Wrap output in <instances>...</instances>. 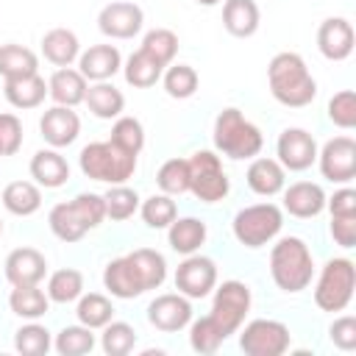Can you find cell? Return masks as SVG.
I'll return each instance as SVG.
<instances>
[{"mask_svg": "<svg viewBox=\"0 0 356 356\" xmlns=\"http://www.w3.org/2000/svg\"><path fill=\"white\" fill-rule=\"evenodd\" d=\"M47 298L53 303H72L83 295V273L81 270H72V267H64V270H56L50 278H47Z\"/></svg>", "mask_w": 356, "mask_h": 356, "instance_id": "d590c367", "label": "cell"}, {"mask_svg": "<svg viewBox=\"0 0 356 356\" xmlns=\"http://www.w3.org/2000/svg\"><path fill=\"white\" fill-rule=\"evenodd\" d=\"M211 136H214V147L234 161L256 159L261 153V145H264L261 131L239 108H222L214 120Z\"/></svg>", "mask_w": 356, "mask_h": 356, "instance_id": "3957f363", "label": "cell"}, {"mask_svg": "<svg viewBox=\"0 0 356 356\" xmlns=\"http://www.w3.org/2000/svg\"><path fill=\"white\" fill-rule=\"evenodd\" d=\"M217 286V264L209 256L189 253L175 270V289L189 300L206 298Z\"/></svg>", "mask_w": 356, "mask_h": 356, "instance_id": "8fae6325", "label": "cell"}, {"mask_svg": "<svg viewBox=\"0 0 356 356\" xmlns=\"http://www.w3.org/2000/svg\"><path fill=\"white\" fill-rule=\"evenodd\" d=\"M245 181L250 186V192L261 195V197H273L284 189L286 184V170L278 164V159H267V156H259L250 161L248 172H245Z\"/></svg>", "mask_w": 356, "mask_h": 356, "instance_id": "7402d4cb", "label": "cell"}, {"mask_svg": "<svg viewBox=\"0 0 356 356\" xmlns=\"http://www.w3.org/2000/svg\"><path fill=\"white\" fill-rule=\"evenodd\" d=\"M39 131H42V139L50 145V147H67L78 139L81 134V117L70 108V106H53L42 114L39 120Z\"/></svg>", "mask_w": 356, "mask_h": 356, "instance_id": "2e32d148", "label": "cell"}, {"mask_svg": "<svg viewBox=\"0 0 356 356\" xmlns=\"http://www.w3.org/2000/svg\"><path fill=\"white\" fill-rule=\"evenodd\" d=\"M83 103H86L89 111H92L95 117H100V120H117V117L122 114V108H125L122 92H120L114 83H108V81H95V83H89Z\"/></svg>", "mask_w": 356, "mask_h": 356, "instance_id": "83f0119b", "label": "cell"}, {"mask_svg": "<svg viewBox=\"0 0 356 356\" xmlns=\"http://www.w3.org/2000/svg\"><path fill=\"white\" fill-rule=\"evenodd\" d=\"M70 203H72L75 214L83 220V225H86L89 231H92V228H97V225L106 220V203H103V195L81 192V195H75Z\"/></svg>", "mask_w": 356, "mask_h": 356, "instance_id": "c3c4849f", "label": "cell"}, {"mask_svg": "<svg viewBox=\"0 0 356 356\" xmlns=\"http://www.w3.org/2000/svg\"><path fill=\"white\" fill-rule=\"evenodd\" d=\"M281 228H284V211L275 203L245 206L234 214V222H231V231H234L236 242L250 248V250L270 245L281 234Z\"/></svg>", "mask_w": 356, "mask_h": 356, "instance_id": "8992f818", "label": "cell"}, {"mask_svg": "<svg viewBox=\"0 0 356 356\" xmlns=\"http://www.w3.org/2000/svg\"><path fill=\"white\" fill-rule=\"evenodd\" d=\"M189 192L200 203H220L231 192V181L222 170V161L211 150H197L189 159Z\"/></svg>", "mask_w": 356, "mask_h": 356, "instance_id": "52a82bcc", "label": "cell"}, {"mask_svg": "<svg viewBox=\"0 0 356 356\" xmlns=\"http://www.w3.org/2000/svg\"><path fill=\"white\" fill-rule=\"evenodd\" d=\"M328 120L342 131L356 128V92L353 89H342L328 100Z\"/></svg>", "mask_w": 356, "mask_h": 356, "instance_id": "7dc6e473", "label": "cell"}, {"mask_svg": "<svg viewBox=\"0 0 356 356\" xmlns=\"http://www.w3.org/2000/svg\"><path fill=\"white\" fill-rule=\"evenodd\" d=\"M22 147V122L17 114H0V156H14Z\"/></svg>", "mask_w": 356, "mask_h": 356, "instance_id": "681fc988", "label": "cell"}, {"mask_svg": "<svg viewBox=\"0 0 356 356\" xmlns=\"http://www.w3.org/2000/svg\"><path fill=\"white\" fill-rule=\"evenodd\" d=\"M325 209L331 217H356V192L350 186L337 189L331 197H325Z\"/></svg>", "mask_w": 356, "mask_h": 356, "instance_id": "816d5d0a", "label": "cell"}, {"mask_svg": "<svg viewBox=\"0 0 356 356\" xmlns=\"http://www.w3.org/2000/svg\"><path fill=\"white\" fill-rule=\"evenodd\" d=\"M147 323L164 334L184 331L192 323V303L181 292H167L150 300L147 306Z\"/></svg>", "mask_w": 356, "mask_h": 356, "instance_id": "5bb4252c", "label": "cell"}, {"mask_svg": "<svg viewBox=\"0 0 356 356\" xmlns=\"http://www.w3.org/2000/svg\"><path fill=\"white\" fill-rule=\"evenodd\" d=\"M128 259L134 261L139 278H142V286L145 292L150 289H159L167 278V259L159 253V250H150V248H136L128 253Z\"/></svg>", "mask_w": 356, "mask_h": 356, "instance_id": "4dcf8cb0", "label": "cell"}, {"mask_svg": "<svg viewBox=\"0 0 356 356\" xmlns=\"http://www.w3.org/2000/svg\"><path fill=\"white\" fill-rule=\"evenodd\" d=\"M139 214H142V220H145V225L147 228H167L175 217H178V206H175V200L170 197V195H150L145 203H139Z\"/></svg>", "mask_w": 356, "mask_h": 356, "instance_id": "f6af8a7d", "label": "cell"}, {"mask_svg": "<svg viewBox=\"0 0 356 356\" xmlns=\"http://www.w3.org/2000/svg\"><path fill=\"white\" fill-rule=\"evenodd\" d=\"M47 222H50V231L56 234V239H61V242H78L89 231L83 225V220L75 214L70 200L67 203H56L50 209V214H47Z\"/></svg>", "mask_w": 356, "mask_h": 356, "instance_id": "836d02e7", "label": "cell"}, {"mask_svg": "<svg viewBox=\"0 0 356 356\" xmlns=\"http://www.w3.org/2000/svg\"><path fill=\"white\" fill-rule=\"evenodd\" d=\"M278 164L289 172H303L317 161V142L306 128H284L275 142Z\"/></svg>", "mask_w": 356, "mask_h": 356, "instance_id": "7c38bea8", "label": "cell"}, {"mask_svg": "<svg viewBox=\"0 0 356 356\" xmlns=\"http://www.w3.org/2000/svg\"><path fill=\"white\" fill-rule=\"evenodd\" d=\"M103 203H106V217L114 220V222H122V220H128V217L136 214L139 195H136V189H131L125 184H114L103 195Z\"/></svg>", "mask_w": 356, "mask_h": 356, "instance_id": "74e56055", "label": "cell"}, {"mask_svg": "<svg viewBox=\"0 0 356 356\" xmlns=\"http://www.w3.org/2000/svg\"><path fill=\"white\" fill-rule=\"evenodd\" d=\"M270 275L286 295L303 292L314 278V256L300 236H281L270 250Z\"/></svg>", "mask_w": 356, "mask_h": 356, "instance_id": "7a4b0ae2", "label": "cell"}, {"mask_svg": "<svg viewBox=\"0 0 356 356\" xmlns=\"http://www.w3.org/2000/svg\"><path fill=\"white\" fill-rule=\"evenodd\" d=\"M6 281L11 286H25V284H39L47 275V259L36 248H17L6 256Z\"/></svg>", "mask_w": 356, "mask_h": 356, "instance_id": "e0dca14e", "label": "cell"}, {"mask_svg": "<svg viewBox=\"0 0 356 356\" xmlns=\"http://www.w3.org/2000/svg\"><path fill=\"white\" fill-rule=\"evenodd\" d=\"M86 89H89V81L78 70H72V67H58L50 75V81H47V95L53 97L56 106L75 108L78 103H83Z\"/></svg>", "mask_w": 356, "mask_h": 356, "instance_id": "603a6c76", "label": "cell"}, {"mask_svg": "<svg viewBox=\"0 0 356 356\" xmlns=\"http://www.w3.org/2000/svg\"><path fill=\"white\" fill-rule=\"evenodd\" d=\"M42 56L56 67H70L81 56V42L70 28H53L42 36Z\"/></svg>", "mask_w": 356, "mask_h": 356, "instance_id": "4316f807", "label": "cell"}, {"mask_svg": "<svg viewBox=\"0 0 356 356\" xmlns=\"http://www.w3.org/2000/svg\"><path fill=\"white\" fill-rule=\"evenodd\" d=\"M3 206H6V211L17 214V217L36 214L39 206H42V189H39V184H33V181H11V184H6V189H3Z\"/></svg>", "mask_w": 356, "mask_h": 356, "instance_id": "f1b7e54d", "label": "cell"}, {"mask_svg": "<svg viewBox=\"0 0 356 356\" xmlns=\"http://www.w3.org/2000/svg\"><path fill=\"white\" fill-rule=\"evenodd\" d=\"M8 309L22 320H39L50 309V298H47V292L39 289V284L14 286L8 295Z\"/></svg>", "mask_w": 356, "mask_h": 356, "instance_id": "f546056e", "label": "cell"}, {"mask_svg": "<svg viewBox=\"0 0 356 356\" xmlns=\"http://www.w3.org/2000/svg\"><path fill=\"white\" fill-rule=\"evenodd\" d=\"M353 25L345 17H328L317 28V47L328 61H345L353 53Z\"/></svg>", "mask_w": 356, "mask_h": 356, "instance_id": "9a60e30c", "label": "cell"}, {"mask_svg": "<svg viewBox=\"0 0 356 356\" xmlns=\"http://www.w3.org/2000/svg\"><path fill=\"white\" fill-rule=\"evenodd\" d=\"M209 231H206V222L197 220V217H175L170 225H167V242L175 253L181 256H189V253H197L200 245L206 242Z\"/></svg>", "mask_w": 356, "mask_h": 356, "instance_id": "d4e9b609", "label": "cell"}, {"mask_svg": "<svg viewBox=\"0 0 356 356\" xmlns=\"http://www.w3.org/2000/svg\"><path fill=\"white\" fill-rule=\"evenodd\" d=\"M156 184L170 197L189 192V161L186 159H167L156 172Z\"/></svg>", "mask_w": 356, "mask_h": 356, "instance_id": "b9f144b4", "label": "cell"}, {"mask_svg": "<svg viewBox=\"0 0 356 356\" xmlns=\"http://www.w3.org/2000/svg\"><path fill=\"white\" fill-rule=\"evenodd\" d=\"M3 95L14 108H36L47 97V83L39 72H33V75L3 81Z\"/></svg>", "mask_w": 356, "mask_h": 356, "instance_id": "484cf974", "label": "cell"}, {"mask_svg": "<svg viewBox=\"0 0 356 356\" xmlns=\"http://www.w3.org/2000/svg\"><path fill=\"white\" fill-rule=\"evenodd\" d=\"M139 50H145V53H147L153 61H159L161 67H170L172 58H175V53H178V36H175L170 28H153V31L145 33Z\"/></svg>", "mask_w": 356, "mask_h": 356, "instance_id": "60d3db41", "label": "cell"}, {"mask_svg": "<svg viewBox=\"0 0 356 356\" xmlns=\"http://www.w3.org/2000/svg\"><path fill=\"white\" fill-rule=\"evenodd\" d=\"M259 22H261V11L256 0H225L222 3V25L231 36L248 39L259 31Z\"/></svg>", "mask_w": 356, "mask_h": 356, "instance_id": "cb8c5ba5", "label": "cell"}, {"mask_svg": "<svg viewBox=\"0 0 356 356\" xmlns=\"http://www.w3.org/2000/svg\"><path fill=\"white\" fill-rule=\"evenodd\" d=\"M14 348L22 353V356H44L50 348H53V337L44 325L39 323H28V325H19L17 334H14Z\"/></svg>", "mask_w": 356, "mask_h": 356, "instance_id": "ee69618b", "label": "cell"}, {"mask_svg": "<svg viewBox=\"0 0 356 356\" xmlns=\"http://www.w3.org/2000/svg\"><path fill=\"white\" fill-rule=\"evenodd\" d=\"M142 22H145V14L131 0H114L103 6L97 14V28L108 39H134L142 31Z\"/></svg>", "mask_w": 356, "mask_h": 356, "instance_id": "4fadbf2b", "label": "cell"}, {"mask_svg": "<svg viewBox=\"0 0 356 356\" xmlns=\"http://www.w3.org/2000/svg\"><path fill=\"white\" fill-rule=\"evenodd\" d=\"M108 142H114L117 147H122V150L139 156V150L145 147V128H142V122H139L136 117H122V114H120V117L114 120V125H111Z\"/></svg>", "mask_w": 356, "mask_h": 356, "instance_id": "bcb514c9", "label": "cell"}, {"mask_svg": "<svg viewBox=\"0 0 356 356\" xmlns=\"http://www.w3.org/2000/svg\"><path fill=\"white\" fill-rule=\"evenodd\" d=\"M197 6H217V3H222V0H195Z\"/></svg>", "mask_w": 356, "mask_h": 356, "instance_id": "db71d44e", "label": "cell"}, {"mask_svg": "<svg viewBox=\"0 0 356 356\" xmlns=\"http://www.w3.org/2000/svg\"><path fill=\"white\" fill-rule=\"evenodd\" d=\"M356 289V264L345 256H334L323 264L314 284V303L323 312H345Z\"/></svg>", "mask_w": 356, "mask_h": 356, "instance_id": "5b68a950", "label": "cell"}, {"mask_svg": "<svg viewBox=\"0 0 356 356\" xmlns=\"http://www.w3.org/2000/svg\"><path fill=\"white\" fill-rule=\"evenodd\" d=\"M281 192H284V211H289L292 217L309 220V217H317L325 209V192H323L320 184L295 181V184L284 186Z\"/></svg>", "mask_w": 356, "mask_h": 356, "instance_id": "ffe728a7", "label": "cell"}, {"mask_svg": "<svg viewBox=\"0 0 356 356\" xmlns=\"http://www.w3.org/2000/svg\"><path fill=\"white\" fill-rule=\"evenodd\" d=\"M75 314H78V323L86 325V328H103L106 323L114 320V306L106 295L100 292H89V295H81L78 298V306H75Z\"/></svg>", "mask_w": 356, "mask_h": 356, "instance_id": "e575fe53", "label": "cell"}, {"mask_svg": "<svg viewBox=\"0 0 356 356\" xmlns=\"http://www.w3.org/2000/svg\"><path fill=\"white\" fill-rule=\"evenodd\" d=\"M136 345V331L134 325L122 323V320H111L103 325V337H100V348L106 356H128Z\"/></svg>", "mask_w": 356, "mask_h": 356, "instance_id": "ab89813d", "label": "cell"}, {"mask_svg": "<svg viewBox=\"0 0 356 356\" xmlns=\"http://www.w3.org/2000/svg\"><path fill=\"white\" fill-rule=\"evenodd\" d=\"M81 172L92 181H103L108 186L125 184L136 172V153L117 147L114 142H89L78 156Z\"/></svg>", "mask_w": 356, "mask_h": 356, "instance_id": "277c9868", "label": "cell"}, {"mask_svg": "<svg viewBox=\"0 0 356 356\" xmlns=\"http://www.w3.org/2000/svg\"><path fill=\"white\" fill-rule=\"evenodd\" d=\"M250 312V286L245 281H222L214 292L209 317L222 328L225 337L236 334L245 323V314Z\"/></svg>", "mask_w": 356, "mask_h": 356, "instance_id": "ba28073f", "label": "cell"}, {"mask_svg": "<svg viewBox=\"0 0 356 356\" xmlns=\"http://www.w3.org/2000/svg\"><path fill=\"white\" fill-rule=\"evenodd\" d=\"M122 70V56L114 44H92L78 56V72L86 81H108Z\"/></svg>", "mask_w": 356, "mask_h": 356, "instance_id": "d6986e66", "label": "cell"}, {"mask_svg": "<svg viewBox=\"0 0 356 356\" xmlns=\"http://www.w3.org/2000/svg\"><path fill=\"white\" fill-rule=\"evenodd\" d=\"M103 286L111 292V298H120V300H134V298L145 295L142 278H139V273H136V267L128 256H117L106 264Z\"/></svg>", "mask_w": 356, "mask_h": 356, "instance_id": "ac0fdd59", "label": "cell"}, {"mask_svg": "<svg viewBox=\"0 0 356 356\" xmlns=\"http://www.w3.org/2000/svg\"><path fill=\"white\" fill-rule=\"evenodd\" d=\"M39 72V58L31 47L22 44H0V75L3 81L22 78Z\"/></svg>", "mask_w": 356, "mask_h": 356, "instance_id": "1f68e13d", "label": "cell"}, {"mask_svg": "<svg viewBox=\"0 0 356 356\" xmlns=\"http://www.w3.org/2000/svg\"><path fill=\"white\" fill-rule=\"evenodd\" d=\"M161 83H164V92L172 100H186L197 92L200 78H197L195 67H189V64H170L161 72Z\"/></svg>", "mask_w": 356, "mask_h": 356, "instance_id": "8d00e7d4", "label": "cell"}, {"mask_svg": "<svg viewBox=\"0 0 356 356\" xmlns=\"http://www.w3.org/2000/svg\"><path fill=\"white\" fill-rule=\"evenodd\" d=\"M122 72H125V81H128L134 89H150V86H156V83L161 81L164 67H161L159 61H153L145 50H136V53L128 56Z\"/></svg>", "mask_w": 356, "mask_h": 356, "instance_id": "d6a6232c", "label": "cell"}, {"mask_svg": "<svg viewBox=\"0 0 356 356\" xmlns=\"http://www.w3.org/2000/svg\"><path fill=\"white\" fill-rule=\"evenodd\" d=\"M334 242L339 248H353L356 245V217H331V225H328Z\"/></svg>", "mask_w": 356, "mask_h": 356, "instance_id": "f5cc1de1", "label": "cell"}, {"mask_svg": "<svg viewBox=\"0 0 356 356\" xmlns=\"http://www.w3.org/2000/svg\"><path fill=\"white\" fill-rule=\"evenodd\" d=\"M292 345V334L281 320H250L239 334V348L248 356H281Z\"/></svg>", "mask_w": 356, "mask_h": 356, "instance_id": "9c48e42d", "label": "cell"}, {"mask_svg": "<svg viewBox=\"0 0 356 356\" xmlns=\"http://www.w3.org/2000/svg\"><path fill=\"white\" fill-rule=\"evenodd\" d=\"M328 337H331V342H334L339 350H353V348H356V320H353L350 314L337 317V320L331 323V328H328Z\"/></svg>", "mask_w": 356, "mask_h": 356, "instance_id": "f907efd6", "label": "cell"}, {"mask_svg": "<svg viewBox=\"0 0 356 356\" xmlns=\"http://www.w3.org/2000/svg\"><path fill=\"white\" fill-rule=\"evenodd\" d=\"M323 178L331 184H350L356 178V142L350 136H334L317 150Z\"/></svg>", "mask_w": 356, "mask_h": 356, "instance_id": "30bf717a", "label": "cell"}, {"mask_svg": "<svg viewBox=\"0 0 356 356\" xmlns=\"http://www.w3.org/2000/svg\"><path fill=\"white\" fill-rule=\"evenodd\" d=\"M31 178L44 189H58L70 181V164L56 147L36 150L31 159Z\"/></svg>", "mask_w": 356, "mask_h": 356, "instance_id": "44dd1931", "label": "cell"}, {"mask_svg": "<svg viewBox=\"0 0 356 356\" xmlns=\"http://www.w3.org/2000/svg\"><path fill=\"white\" fill-rule=\"evenodd\" d=\"M267 81L273 97L286 108H303L317 97V81L298 53H275L267 64Z\"/></svg>", "mask_w": 356, "mask_h": 356, "instance_id": "6da1fadb", "label": "cell"}, {"mask_svg": "<svg viewBox=\"0 0 356 356\" xmlns=\"http://www.w3.org/2000/svg\"><path fill=\"white\" fill-rule=\"evenodd\" d=\"M0 236H3V220H0Z\"/></svg>", "mask_w": 356, "mask_h": 356, "instance_id": "11a10c76", "label": "cell"}, {"mask_svg": "<svg viewBox=\"0 0 356 356\" xmlns=\"http://www.w3.org/2000/svg\"><path fill=\"white\" fill-rule=\"evenodd\" d=\"M53 348L61 356H83V353H89L95 348V334H92V328H86L81 323L78 325H64L56 334Z\"/></svg>", "mask_w": 356, "mask_h": 356, "instance_id": "f35d334b", "label": "cell"}, {"mask_svg": "<svg viewBox=\"0 0 356 356\" xmlns=\"http://www.w3.org/2000/svg\"><path fill=\"white\" fill-rule=\"evenodd\" d=\"M228 337L222 334V328L206 314L200 320L189 323V345L195 353H217V348L225 342Z\"/></svg>", "mask_w": 356, "mask_h": 356, "instance_id": "7bdbcfd3", "label": "cell"}]
</instances>
